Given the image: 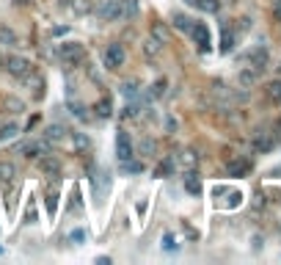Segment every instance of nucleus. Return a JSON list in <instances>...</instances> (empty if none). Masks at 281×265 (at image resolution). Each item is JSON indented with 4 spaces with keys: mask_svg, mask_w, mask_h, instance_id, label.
I'll use <instances>...</instances> for the list:
<instances>
[{
    "mask_svg": "<svg viewBox=\"0 0 281 265\" xmlns=\"http://www.w3.org/2000/svg\"><path fill=\"white\" fill-rule=\"evenodd\" d=\"M267 61H270V52H267V47H254V50L248 52V64L256 69V72L267 69Z\"/></svg>",
    "mask_w": 281,
    "mask_h": 265,
    "instance_id": "nucleus-5",
    "label": "nucleus"
},
{
    "mask_svg": "<svg viewBox=\"0 0 281 265\" xmlns=\"http://www.w3.org/2000/svg\"><path fill=\"white\" fill-rule=\"evenodd\" d=\"M94 111H97L99 119H108V116L113 114V111H110V99H99V102L94 105Z\"/></svg>",
    "mask_w": 281,
    "mask_h": 265,
    "instance_id": "nucleus-22",
    "label": "nucleus"
},
{
    "mask_svg": "<svg viewBox=\"0 0 281 265\" xmlns=\"http://www.w3.org/2000/svg\"><path fill=\"white\" fill-rule=\"evenodd\" d=\"M163 249H166V251L174 249V238H171V235H163Z\"/></svg>",
    "mask_w": 281,
    "mask_h": 265,
    "instance_id": "nucleus-35",
    "label": "nucleus"
},
{
    "mask_svg": "<svg viewBox=\"0 0 281 265\" xmlns=\"http://www.w3.org/2000/svg\"><path fill=\"white\" fill-rule=\"evenodd\" d=\"M0 180L3 182L14 180V166H11V163H0Z\"/></svg>",
    "mask_w": 281,
    "mask_h": 265,
    "instance_id": "nucleus-28",
    "label": "nucleus"
},
{
    "mask_svg": "<svg viewBox=\"0 0 281 265\" xmlns=\"http://www.w3.org/2000/svg\"><path fill=\"white\" fill-rule=\"evenodd\" d=\"M121 172H124V174H140V172H144V163L132 161V157H130V161H121Z\"/></svg>",
    "mask_w": 281,
    "mask_h": 265,
    "instance_id": "nucleus-16",
    "label": "nucleus"
},
{
    "mask_svg": "<svg viewBox=\"0 0 281 265\" xmlns=\"http://www.w3.org/2000/svg\"><path fill=\"white\" fill-rule=\"evenodd\" d=\"M174 169H177V163H174V157H166V161H160V163H157V169H155V177H171V174H174Z\"/></svg>",
    "mask_w": 281,
    "mask_h": 265,
    "instance_id": "nucleus-11",
    "label": "nucleus"
},
{
    "mask_svg": "<svg viewBox=\"0 0 281 265\" xmlns=\"http://www.w3.org/2000/svg\"><path fill=\"white\" fill-rule=\"evenodd\" d=\"M256 75H259L256 69H243V72H240V86H245V88L254 86L256 83Z\"/></svg>",
    "mask_w": 281,
    "mask_h": 265,
    "instance_id": "nucleus-20",
    "label": "nucleus"
},
{
    "mask_svg": "<svg viewBox=\"0 0 281 265\" xmlns=\"http://www.w3.org/2000/svg\"><path fill=\"white\" fill-rule=\"evenodd\" d=\"M152 39H157L160 44L168 42V33H166V25H163V22H155V25H152Z\"/></svg>",
    "mask_w": 281,
    "mask_h": 265,
    "instance_id": "nucleus-18",
    "label": "nucleus"
},
{
    "mask_svg": "<svg viewBox=\"0 0 281 265\" xmlns=\"http://www.w3.org/2000/svg\"><path fill=\"white\" fill-rule=\"evenodd\" d=\"M36 219V207H33V202L28 204V213H25V221H33Z\"/></svg>",
    "mask_w": 281,
    "mask_h": 265,
    "instance_id": "nucleus-36",
    "label": "nucleus"
},
{
    "mask_svg": "<svg viewBox=\"0 0 281 265\" xmlns=\"http://www.w3.org/2000/svg\"><path fill=\"white\" fill-rule=\"evenodd\" d=\"M240 199H243L240 193H232V196H229V207H237V204H240Z\"/></svg>",
    "mask_w": 281,
    "mask_h": 265,
    "instance_id": "nucleus-37",
    "label": "nucleus"
},
{
    "mask_svg": "<svg viewBox=\"0 0 281 265\" xmlns=\"http://www.w3.org/2000/svg\"><path fill=\"white\" fill-rule=\"evenodd\" d=\"M17 133H20V127H17V125H6L3 130H0V141H6V138H14Z\"/></svg>",
    "mask_w": 281,
    "mask_h": 265,
    "instance_id": "nucleus-30",
    "label": "nucleus"
},
{
    "mask_svg": "<svg viewBox=\"0 0 281 265\" xmlns=\"http://www.w3.org/2000/svg\"><path fill=\"white\" fill-rule=\"evenodd\" d=\"M116 155H119V161H130L132 157V141L127 133L116 135Z\"/></svg>",
    "mask_w": 281,
    "mask_h": 265,
    "instance_id": "nucleus-7",
    "label": "nucleus"
},
{
    "mask_svg": "<svg viewBox=\"0 0 281 265\" xmlns=\"http://www.w3.org/2000/svg\"><path fill=\"white\" fill-rule=\"evenodd\" d=\"M0 44H6V47H14L17 44V33L11 31L9 25H0Z\"/></svg>",
    "mask_w": 281,
    "mask_h": 265,
    "instance_id": "nucleus-12",
    "label": "nucleus"
},
{
    "mask_svg": "<svg viewBox=\"0 0 281 265\" xmlns=\"http://www.w3.org/2000/svg\"><path fill=\"white\" fill-rule=\"evenodd\" d=\"M166 86H168V83H166V80H163V78H160V80H157V83H155V86H152V99L163 97V94H166Z\"/></svg>",
    "mask_w": 281,
    "mask_h": 265,
    "instance_id": "nucleus-29",
    "label": "nucleus"
},
{
    "mask_svg": "<svg viewBox=\"0 0 281 265\" xmlns=\"http://www.w3.org/2000/svg\"><path fill=\"white\" fill-rule=\"evenodd\" d=\"M270 9H273V17L281 22V0H270Z\"/></svg>",
    "mask_w": 281,
    "mask_h": 265,
    "instance_id": "nucleus-34",
    "label": "nucleus"
},
{
    "mask_svg": "<svg viewBox=\"0 0 281 265\" xmlns=\"http://www.w3.org/2000/svg\"><path fill=\"white\" fill-rule=\"evenodd\" d=\"M3 105H6L9 114H22V102H20V99H14V97H6Z\"/></svg>",
    "mask_w": 281,
    "mask_h": 265,
    "instance_id": "nucleus-26",
    "label": "nucleus"
},
{
    "mask_svg": "<svg viewBox=\"0 0 281 265\" xmlns=\"http://www.w3.org/2000/svg\"><path fill=\"white\" fill-rule=\"evenodd\" d=\"M234 50V33L229 28H224V39H221V52H232Z\"/></svg>",
    "mask_w": 281,
    "mask_h": 265,
    "instance_id": "nucleus-21",
    "label": "nucleus"
},
{
    "mask_svg": "<svg viewBox=\"0 0 281 265\" xmlns=\"http://www.w3.org/2000/svg\"><path fill=\"white\" fill-rule=\"evenodd\" d=\"M69 108H72V114L78 116V119H89V111H86L83 105H78V102H69Z\"/></svg>",
    "mask_w": 281,
    "mask_h": 265,
    "instance_id": "nucleus-32",
    "label": "nucleus"
},
{
    "mask_svg": "<svg viewBox=\"0 0 281 265\" xmlns=\"http://www.w3.org/2000/svg\"><path fill=\"white\" fill-rule=\"evenodd\" d=\"M160 47H163V44L157 42V39H152V36H149V42L144 44V52H146V56L152 58V56H157V52H160Z\"/></svg>",
    "mask_w": 281,
    "mask_h": 265,
    "instance_id": "nucleus-27",
    "label": "nucleus"
},
{
    "mask_svg": "<svg viewBox=\"0 0 281 265\" xmlns=\"http://www.w3.org/2000/svg\"><path fill=\"white\" fill-rule=\"evenodd\" d=\"M152 152H155V141H152V138H144V141H140V155L149 157Z\"/></svg>",
    "mask_w": 281,
    "mask_h": 265,
    "instance_id": "nucleus-31",
    "label": "nucleus"
},
{
    "mask_svg": "<svg viewBox=\"0 0 281 265\" xmlns=\"http://www.w3.org/2000/svg\"><path fill=\"white\" fill-rule=\"evenodd\" d=\"M63 135H66V127H61V125H52V127H47L44 138H47V141H61Z\"/></svg>",
    "mask_w": 281,
    "mask_h": 265,
    "instance_id": "nucleus-17",
    "label": "nucleus"
},
{
    "mask_svg": "<svg viewBox=\"0 0 281 265\" xmlns=\"http://www.w3.org/2000/svg\"><path fill=\"white\" fill-rule=\"evenodd\" d=\"M171 22H174V28H179V31H190V25H193V20H187V17L182 14V11H177V14L171 17Z\"/></svg>",
    "mask_w": 281,
    "mask_h": 265,
    "instance_id": "nucleus-14",
    "label": "nucleus"
},
{
    "mask_svg": "<svg viewBox=\"0 0 281 265\" xmlns=\"http://www.w3.org/2000/svg\"><path fill=\"white\" fill-rule=\"evenodd\" d=\"M185 191L193 193V196H198V193H201V182H198L196 174H187L185 177Z\"/></svg>",
    "mask_w": 281,
    "mask_h": 265,
    "instance_id": "nucleus-13",
    "label": "nucleus"
},
{
    "mask_svg": "<svg viewBox=\"0 0 281 265\" xmlns=\"http://www.w3.org/2000/svg\"><path fill=\"white\" fill-rule=\"evenodd\" d=\"M58 56H61V61H63V67H66V69H75L80 61H83L86 50H83V44H80V42H63L61 47H58Z\"/></svg>",
    "mask_w": 281,
    "mask_h": 265,
    "instance_id": "nucleus-1",
    "label": "nucleus"
},
{
    "mask_svg": "<svg viewBox=\"0 0 281 265\" xmlns=\"http://www.w3.org/2000/svg\"><path fill=\"white\" fill-rule=\"evenodd\" d=\"M187 33H190L193 42L201 47V50H209V31H207V25H204V22H193Z\"/></svg>",
    "mask_w": 281,
    "mask_h": 265,
    "instance_id": "nucleus-6",
    "label": "nucleus"
},
{
    "mask_svg": "<svg viewBox=\"0 0 281 265\" xmlns=\"http://www.w3.org/2000/svg\"><path fill=\"white\" fill-rule=\"evenodd\" d=\"M55 207H58V196L50 193V196H47V210H50V216H55Z\"/></svg>",
    "mask_w": 281,
    "mask_h": 265,
    "instance_id": "nucleus-33",
    "label": "nucleus"
},
{
    "mask_svg": "<svg viewBox=\"0 0 281 265\" xmlns=\"http://www.w3.org/2000/svg\"><path fill=\"white\" fill-rule=\"evenodd\" d=\"M196 6H198L201 11H209V14L221 11V0H196Z\"/></svg>",
    "mask_w": 281,
    "mask_h": 265,
    "instance_id": "nucleus-24",
    "label": "nucleus"
},
{
    "mask_svg": "<svg viewBox=\"0 0 281 265\" xmlns=\"http://www.w3.org/2000/svg\"><path fill=\"white\" fill-rule=\"evenodd\" d=\"M270 177H281V166H278V169H273V172H270Z\"/></svg>",
    "mask_w": 281,
    "mask_h": 265,
    "instance_id": "nucleus-40",
    "label": "nucleus"
},
{
    "mask_svg": "<svg viewBox=\"0 0 281 265\" xmlns=\"http://www.w3.org/2000/svg\"><path fill=\"white\" fill-rule=\"evenodd\" d=\"M75 14L78 17H83V14H91V0H75Z\"/></svg>",
    "mask_w": 281,
    "mask_h": 265,
    "instance_id": "nucleus-25",
    "label": "nucleus"
},
{
    "mask_svg": "<svg viewBox=\"0 0 281 265\" xmlns=\"http://www.w3.org/2000/svg\"><path fill=\"white\" fill-rule=\"evenodd\" d=\"M248 169H251V163L248 161H240V157H237V161H229V163H226V172H229V177H243Z\"/></svg>",
    "mask_w": 281,
    "mask_h": 265,
    "instance_id": "nucleus-10",
    "label": "nucleus"
},
{
    "mask_svg": "<svg viewBox=\"0 0 281 265\" xmlns=\"http://www.w3.org/2000/svg\"><path fill=\"white\" fill-rule=\"evenodd\" d=\"M121 94H124V99L130 102V99H138V80H130V83L121 86Z\"/></svg>",
    "mask_w": 281,
    "mask_h": 265,
    "instance_id": "nucleus-19",
    "label": "nucleus"
},
{
    "mask_svg": "<svg viewBox=\"0 0 281 265\" xmlns=\"http://www.w3.org/2000/svg\"><path fill=\"white\" fill-rule=\"evenodd\" d=\"M273 144H276V135H273V133H256V135H254L256 152H270Z\"/></svg>",
    "mask_w": 281,
    "mask_h": 265,
    "instance_id": "nucleus-9",
    "label": "nucleus"
},
{
    "mask_svg": "<svg viewBox=\"0 0 281 265\" xmlns=\"http://www.w3.org/2000/svg\"><path fill=\"white\" fill-rule=\"evenodd\" d=\"M166 127H168V130H177V122H174L171 116H168V119H166Z\"/></svg>",
    "mask_w": 281,
    "mask_h": 265,
    "instance_id": "nucleus-39",
    "label": "nucleus"
},
{
    "mask_svg": "<svg viewBox=\"0 0 281 265\" xmlns=\"http://www.w3.org/2000/svg\"><path fill=\"white\" fill-rule=\"evenodd\" d=\"M267 97H270L273 105H281V80H273V83L267 86Z\"/></svg>",
    "mask_w": 281,
    "mask_h": 265,
    "instance_id": "nucleus-15",
    "label": "nucleus"
},
{
    "mask_svg": "<svg viewBox=\"0 0 281 265\" xmlns=\"http://www.w3.org/2000/svg\"><path fill=\"white\" fill-rule=\"evenodd\" d=\"M83 238H86V232H83V229H75V232H72V240H78V243H80Z\"/></svg>",
    "mask_w": 281,
    "mask_h": 265,
    "instance_id": "nucleus-38",
    "label": "nucleus"
},
{
    "mask_svg": "<svg viewBox=\"0 0 281 265\" xmlns=\"http://www.w3.org/2000/svg\"><path fill=\"white\" fill-rule=\"evenodd\" d=\"M97 17H99V22L121 20V0H102V3L97 6Z\"/></svg>",
    "mask_w": 281,
    "mask_h": 265,
    "instance_id": "nucleus-3",
    "label": "nucleus"
},
{
    "mask_svg": "<svg viewBox=\"0 0 281 265\" xmlns=\"http://www.w3.org/2000/svg\"><path fill=\"white\" fill-rule=\"evenodd\" d=\"M6 69H9L14 78H25V75H31L33 69H31V64L25 61V58H20V56H11V58H6Z\"/></svg>",
    "mask_w": 281,
    "mask_h": 265,
    "instance_id": "nucleus-4",
    "label": "nucleus"
},
{
    "mask_svg": "<svg viewBox=\"0 0 281 265\" xmlns=\"http://www.w3.org/2000/svg\"><path fill=\"white\" fill-rule=\"evenodd\" d=\"M124 58H127V52H124V47H121V44H108V47H105V52H102L105 69H119V67H124Z\"/></svg>",
    "mask_w": 281,
    "mask_h": 265,
    "instance_id": "nucleus-2",
    "label": "nucleus"
},
{
    "mask_svg": "<svg viewBox=\"0 0 281 265\" xmlns=\"http://www.w3.org/2000/svg\"><path fill=\"white\" fill-rule=\"evenodd\" d=\"M39 169H42L44 177H58V174H61V163H58V157H50V155H42Z\"/></svg>",
    "mask_w": 281,
    "mask_h": 265,
    "instance_id": "nucleus-8",
    "label": "nucleus"
},
{
    "mask_svg": "<svg viewBox=\"0 0 281 265\" xmlns=\"http://www.w3.org/2000/svg\"><path fill=\"white\" fill-rule=\"evenodd\" d=\"M138 14V0H121V17H135Z\"/></svg>",
    "mask_w": 281,
    "mask_h": 265,
    "instance_id": "nucleus-23",
    "label": "nucleus"
}]
</instances>
